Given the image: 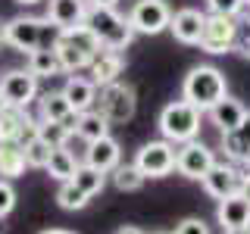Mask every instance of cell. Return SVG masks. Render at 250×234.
I'll use <instances>...</instances> for the list:
<instances>
[{"label":"cell","instance_id":"21","mask_svg":"<svg viewBox=\"0 0 250 234\" xmlns=\"http://www.w3.org/2000/svg\"><path fill=\"white\" fill-rule=\"evenodd\" d=\"M216 222L222 225V231H234V228H247L250 225V203L241 194L219 200L216 206Z\"/></svg>","mask_w":250,"mask_h":234},{"label":"cell","instance_id":"11","mask_svg":"<svg viewBox=\"0 0 250 234\" xmlns=\"http://www.w3.org/2000/svg\"><path fill=\"white\" fill-rule=\"evenodd\" d=\"M0 100H3V106L28 109L38 100V78L28 69H10L0 78Z\"/></svg>","mask_w":250,"mask_h":234},{"label":"cell","instance_id":"17","mask_svg":"<svg viewBox=\"0 0 250 234\" xmlns=\"http://www.w3.org/2000/svg\"><path fill=\"white\" fill-rule=\"evenodd\" d=\"M219 150H222V156L229 162L244 166V156L250 153V109H247V116L241 119V125L234 131H222V135H219Z\"/></svg>","mask_w":250,"mask_h":234},{"label":"cell","instance_id":"16","mask_svg":"<svg viewBox=\"0 0 250 234\" xmlns=\"http://www.w3.org/2000/svg\"><path fill=\"white\" fill-rule=\"evenodd\" d=\"M38 119H44V122H62L69 131H75L78 113L69 106V100L62 97V91H47V94H38Z\"/></svg>","mask_w":250,"mask_h":234},{"label":"cell","instance_id":"8","mask_svg":"<svg viewBox=\"0 0 250 234\" xmlns=\"http://www.w3.org/2000/svg\"><path fill=\"white\" fill-rule=\"evenodd\" d=\"M135 166L144 178H166L175 169V144H169L166 137L147 140L135 153Z\"/></svg>","mask_w":250,"mask_h":234},{"label":"cell","instance_id":"10","mask_svg":"<svg viewBox=\"0 0 250 234\" xmlns=\"http://www.w3.org/2000/svg\"><path fill=\"white\" fill-rule=\"evenodd\" d=\"M172 22V6L166 0H138L128 13V25L135 35H160Z\"/></svg>","mask_w":250,"mask_h":234},{"label":"cell","instance_id":"33","mask_svg":"<svg viewBox=\"0 0 250 234\" xmlns=\"http://www.w3.org/2000/svg\"><path fill=\"white\" fill-rule=\"evenodd\" d=\"M13 209H16V187H13V181L0 178V218H6Z\"/></svg>","mask_w":250,"mask_h":234},{"label":"cell","instance_id":"25","mask_svg":"<svg viewBox=\"0 0 250 234\" xmlns=\"http://www.w3.org/2000/svg\"><path fill=\"white\" fill-rule=\"evenodd\" d=\"M75 169H78V159L72 150H66V147H53L50 150V159H47L44 172L53 178V181H72L75 178Z\"/></svg>","mask_w":250,"mask_h":234},{"label":"cell","instance_id":"27","mask_svg":"<svg viewBox=\"0 0 250 234\" xmlns=\"http://www.w3.org/2000/svg\"><path fill=\"white\" fill-rule=\"evenodd\" d=\"M106 172H100V169H94V166H88V162H78V169H75V178L72 181L82 187L88 197H97L100 191L106 187Z\"/></svg>","mask_w":250,"mask_h":234},{"label":"cell","instance_id":"6","mask_svg":"<svg viewBox=\"0 0 250 234\" xmlns=\"http://www.w3.org/2000/svg\"><path fill=\"white\" fill-rule=\"evenodd\" d=\"M94 106H97V113L109 125H125V122L135 119V113H138V94L131 84L113 81V84L97 88V103Z\"/></svg>","mask_w":250,"mask_h":234},{"label":"cell","instance_id":"9","mask_svg":"<svg viewBox=\"0 0 250 234\" xmlns=\"http://www.w3.org/2000/svg\"><path fill=\"white\" fill-rule=\"evenodd\" d=\"M234 44H238V19H234V16L207 13V22H203V38H200V50L219 57V53H231Z\"/></svg>","mask_w":250,"mask_h":234},{"label":"cell","instance_id":"12","mask_svg":"<svg viewBox=\"0 0 250 234\" xmlns=\"http://www.w3.org/2000/svg\"><path fill=\"white\" fill-rule=\"evenodd\" d=\"M244 175H247L244 166H234V162H229V159H219L216 166L200 178V184H203V191H207L213 200H225V197H231V194L241 191Z\"/></svg>","mask_w":250,"mask_h":234},{"label":"cell","instance_id":"42","mask_svg":"<svg viewBox=\"0 0 250 234\" xmlns=\"http://www.w3.org/2000/svg\"><path fill=\"white\" fill-rule=\"evenodd\" d=\"M0 47H3V22H0Z\"/></svg>","mask_w":250,"mask_h":234},{"label":"cell","instance_id":"36","mask_svg":"<svg viewBox=\"0 0 250 234\" xmlns=\"http://www.w3.org/2000/svg\"><path fill=\"white\" fill-rule=\"evenodd\" d=\"M116 234H144V231H141V228H135V225H122V228L116 231Z\"/></svg>","mask_w":250,"mask_h":234},{"label":"cell","instance_id":"19","mask_svg":"<svg viewBox=\"0 0 250 234\" xmlns=\"http://www.w3.org/2000/svg\"><path fill=\"white\" fill-rule=\"evenodd\" d=\"M119 159H122V147L113 135H106L100 140H91L88 150H84V162L94 166V169H100V172H106V175L119 166Z\"/></svg>","mask_w":250,"mask_h":234},{"label":"cell","instance_id":"30","mask_svg":"<svg viewBox=\"0 0 250 234\" xmlns=\"http://www.w3.org/2000/svg\"><path fill=\"white\" fill-rule=\"evenodd\" d=\"M38 137H41L44 144H50V147H66L69 137H72V131H69L62 122H44V119H38Z\"/></svg>","mask_w":250,"mask_h":234},{"label":"cell","instance_id":"24","mask_svg":"<svg viewBox=\"0 0 250 234\" xmlns=\"http://www.w3.org/2000/svg\"><path fill=\"white\" fill-rule=\"evenodd\" d=\"M28 162H25V150L22 144H13V140H0V178L13 181V178L25 175Z\"/></svg>","mask_w":250,"mask_h":234},{"label":"cell","instance_id":"23","mask_svg":"<svg viewBox=\"0 0 250 234\" xmlns=\"http://www.w3.org/2000/svg\"><path fill=\"white\" fill-rule=\"evenodd\" d=\"M25 69L38 78V81H41V78H53V75H66L53 47H38V50H31L25 57Z\"/></svg>","mask_w":250,"mask_h":234},{"label":"cell","instance_id":"40","mask_svg":"<svg viewBox=\"0 0 250 234\" xmlns=\"http://www.w3.org/2000/svg\"><path fill=\"white\" fill-rule=\"evenodd\" d=\"M19 6H35V3H41V0H16Z\"/></svg>","mask_w":250,"mask_h":234},{"label":"cell","instance_id":"29","mask_svg":"<svg viewBox=\"0 0 250 234\" xmlns=\"http://www.w3.org/2000/svg\"><path fill=\"white\" fill-rule=\"evenodd\" d=\"M88 200L91 197L75 181H62L60 191H57V206L66 209V213H78V209H84V206H88Z\"/></svg>","mask_w":250,"mask_h":234},{"label":"cell","instance_id":"22","mask_svg":"<svg viewBox=\"0 0 250 234\" xmlns=\"http://www.w3.org/2000/svg\"><path fill=\"white\" fill-rule=\"evenodd\" d=\"M244 116H247V106L241 103V100L229 97V94H225V97L209 109V119H213V125L219 128V135H222V131H234Z\"/></svg>","mask_w":250,"mask_h":234},{"label":"cell","instance_id":"4","mask_svg":"<svg viewBox=\"0 0 250 234\" xmlns=\"http://www.w3.org/2000/svg\"><path fill=\"white\" fill-rule=\"evenodd\" d=\"M100 47H104V44L94 38V31L88 25H75V28L60 31L57 47H53V50H57V57L62 62V72L75 75V72H82V69L91 66L94 53H97Z\"/></svg>","mask_w":250,"mask_h":234},{"label":"cell","instance_id":"5","mask_svg":"<svg viewBox=\"0 0 250 234\" xmlns=\"http://www.w3.org/2000/svg\"><path fill=\"white\" fill-rule=\"evenodd\" d=\"M200 119L203 113L188 100H172V103L163 106L160 113V135L169 140V144H188L200 135Z\"/></svg>","mask_w":250,"mask_h":234},{"label":"cell","instance_id":"37","mask_svg":"<svg viewBox=\"0 0 250 234\" xmlns=\"http://www.w3.org/2000/svg\"><path fill=\"white\" fill-rule=\"evenodd\" d=\"M88 3H97V6H116L119 0H88Z\"/></svg>","mask_w":250,"mask_h":234},{"label":"cell","instance_id":"44","mask_svg":"<svg viewBox=\"0 0 250 234\" xmlns=\"http://www.w3.org/2000/svg\"><path fill=\"white\" fill-rule=\"evenodd\" d=\"M244 10H250V0H244Z\"/></svg>","mask_w":250,"mask_h":234},{"label":"cell","instance_id":"14","mask_svg":"<svg viewBox=\"0 0 250 234\" xmlns=\"http://www.w3.org/2000/svg\"><path fill=\"white\" fill-rule=\"evenodd\" d=\"M122 72H125V57H122V50H109V47H100V50L94 53L91 66H88V75H91V81L97 84V88L119 81Z\"/></svg>","mask_w":250,"mask_h":234},{"label":"cell","instance_id":"39","mask_svg":"<svg viewBox=\"0 0 250 234\" xmlns=\"http://www.w3.org/2000/svg\"><path fill=\"white\" fill-rule=\"evenodd\" d=\"M222 234H250V225L247 228H234V231H222Z\"/></svg>","mask_w":250,"mask_h":234},{"label":"cell","instance_id":"15","mask_svg":"<svg viewBox=\"0 0 250 234\" xmlns=\"http://www.w3.org/2000/svg\"><path fill=\"white\" fill-rule=\"evenodd\" d=\"M203 22H207V13L194 10V6H185V10H175V13H172L169 31H172V38H175L178 44H197L200 47Z\"/></svg>","mask_w":250,"mask_h":234},{"label":"cell","instance_id":"38","mask_svg":"<svg viewBox=\"0 0 250 234\" xmlns=\"http://www.w3.org/2000/svg\"><path fill=\"white\" fill-rule=\"evenodd\" d=\"M41 234H75V231H66V228H47V231H41Z\"/></svg>","mask_w":250,"mask_h":234},{"label":"cell","instance_id":"41","mask_svg":"<svg viewBox=\"0 0 250 234\" xmlns=\"http://www.w3.org/2000/svg\"><path fill=\"white\" fill-rule=\"evenodd\" d=\"M244 172H250V153L244 156Z\"/></svg>","mask_w":250,"mask_h":234},{"label":"cell","instance_id":"28","mask_svg":"<svg viewBox=\"0 0 250 234\" xmlns=\"http://www.w3.org/2000/svg\"><path fill=\"white\" fill-rule=\"evenodd\" d=\"M109 178H113V184H116V191H125V194H135V191H141L144 187V181L147 178L138 172V166L135 162H119L113 172H109Z\"/></svg>","mask_w":250,"mask_h":234},{"label":"cell","instance_id":"3","mask_svg":"<svg viewBox=\"0 0 250 234\" xmlns=\"http://www.w3.org/2000/svg\"><path fill=\"white\" fill-rule=\"evenodd\" d=\"M84 25L94 31L104 47L109 50H125L131 41H135V28L128 25L125 16L116 13V6H97V3H88V13H84Z\"/></svg>","mask_w":250,"mask_h":234},{"label":"cell","instance_id":"31","mask_svg":"<svg viewBox=\"0 0 250 234\" xmlns=\"http://www.w3.org/2000/svg\"><path fill=\"white\" fill-rule=\"evenodd\" d=\"M22 150H25V162H28V169H44V166H47V159H50V150H53V147H50V144H44V140L35 135L25 147H22Z\"/></svg>","mask_w":250,"mask_h":234},{"label":"cell","instance_id":"46","mask_svg":"<svg viewBox=\"0 0 250 234\" xmlns=\"http://www.w3.org/2000/svg\"><path fill=\"white\" fill-rule=\"evenodd\" d=\"M0 106H3V100H0Z\"/></svg>","mask_w":250,"mask_h":234},{"label":"cell","instance_id":"43","mask_svg":"<svg viewBox=\"0 0 250 234\" xmlns=\"http://www.w3.org/2000/svg\"><path fill=\"white\" fill-rule=\"evenodd\" d=\"M3 228H6V225H3V218H0V234H3Z\"/></svg>","mask_w":250,"mask_h":234},{"label":"cell","instance_id":"20","mask_svg":"<svg viewBox=\"0 0 250 234\" xmlns=\"http://www.w3.org/2000/svg\"><path fill=\"white\" fill-rule=\"evenodd\" d=\"M62 97L69 100V106H72L75 113H88V109H94V103H97V84H94L91 78L75 72L62 84Z\"/></svg>","mask_w":250,"mask_h":234},{"label":"cell","instance_id":"26","mask_svg":"<svg viewBox=\"0 0 250 234\" xmlns=\"http://www.w3.org/2000/svg\"><path fill=\"white\" fill-rule=\"evenodd\" d=\"M72 135H78L84 144H91V140H100V137L109 135V122L97 113V109H88V113H78V122H75Z\"/></svg>","mask_w":250,"mask_h":234},{"label":"cell","instance_id":"34","mask_svg":"<svg viewBox=\"0 0 250 234\" xmlns=\"http://www.w3.org/2000/svg\"><path fill=\"white\" fill-rule=\"evenodd\" d=\"M172 234H213V231H209V225L203 222V218L188 215V218H182V222L175 225V231H172Z\"/></svg>","mask_w":250,"mask_h":234},{"label":"cell","instance_id":"13","mask_svg":"<svg viewBox=\"0 0 250 234\" xmlns=\"http://www.w3.org/2000/svg\"><path fill=\"white\" fill-rule=\"evenodd\" d=\"M38 135V119L28 116L22 106H0V140H13V144L25 147Z\"/></svg>","mask_w":250,"mask_h":234},{"label":"cell","instance_id":"45","mask_svg":"<svg viewBox=\"0 0 250 234\" xmlns=\"http://www.w3.org/2000/svg\"><path fill=\"white\" fill-rule=\"evenodd\" d=\"M153 234H169V231H153Z\"/></svg>","mask_w":250,"mask_h":234},{"label":"cell","instance_id":"32","mask_svg":"<svg viewBox=\"0 0 250 234\" xmlns=\"http://www.w3.org/2000/svg\"><path fill=\"white\" fill-rule=\"evenodd\" d=\"M207 10L216 16H234L238 19L244 10V0H207Z\"/></svg>","mask_w":250,"mask_h":234},{"label":"cell","instance_id":"7","mask_svg":"<svg viewBox=\"0 0 250 234\" xmlns=\"http://www.w3.org/2000/svg\"><path fill=\"white\" fill-rule=\"evenodd\" d=\"M216 162H219L216 150H213V147H207L197 137L175 147V172H178V175H185V178H191V181H200V178L207 175Z\"/></svg>","mask_w":250,"mask_h":234},{"label":"cell","instance_id":"18","mask_svg":"<svg viewBox=\"0 0 250 234\" xmlns=\"http://www.w3.org/2000/svg\"><path fill=\"white\" fill-rule=\"evenodd\" d=\"M84 13H88V0H47V22L60 31L84 25Z\"/></svg>","mask_w":250,"mask_h":234},{"label":"cell","instance_id":"1","mask_svg":"<svg viewBox=\"0 0 250 234\" xmlns=\"http://www.w3.org/2000/svg\"><path fill=\"white\" fill-rule=\"evenodd\" d=\"M225 94H229L225 72H222V69H216V66H209V62L194 66L191 72L185 75V81H182V100L194 103L200 113H209V109H213Z\"/></svg>","mask_w":250,"mask_h":234},{"label":"cell","instance_id":"35","mask_svg":"<svg viewBox=\"0 0 250 234\" xmlns=\"http://www.w3.org/2000/svg\"><path fill=\"white\" fill-rule=\"evenodd\" d=\"M238 194H241V197H244V200L250 203V172L244 175V181H241V191H238Z\"/></svg>","mask_w":250,"mask_h":234},{"label":"cell","instance_id":"2","mask_svg":"<svg viewBox=\"0 0 250 234\" xmlns=\"http://www.w3.org/2000/svg\"><path fill=\"white\" fill-rule=\"evenodd\" d=\"M57 38H60V28L50 25L44 19H35V16H16V19L3 22V44H10L13 50L19 53H28L38 50V47H57Z\"/></svg>","mask_w":250,"mask_h":234}]
</instances>
